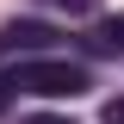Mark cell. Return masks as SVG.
<instances>
[{"mask_svg":"<svg viewBox=\"0 0 124 124\" xmlns=\"http://www.w3.org/2000/svg\"><path fill=\"white\" fill-rule=\"evenodd\" d=\"M44 6H56V13H93L99 0H44Z\"/></svg>","mask_w":124,"mask_h":124,"instance_id":"obj_4","label":"cell"},{"mask_svg":"<svg viewBox=\"0 0 124 124\" xmlns=\"http://www.w3.org/2000/svg\"><path fill=\"white\" fill-rule=\"evenodd\" d=\"M25 124H75V118H50V112H44V118H25Z\"/></svg>","mask_w":124,"mask_h":124,"instance_id":"obj_6","label":"cell"},{"mask_svg":"<svg viewBox=\"0 0 124 124\" xmlns=\"http://www.w3.org/2000/svg\"><path fill=\"white\" fill-rule=\"evenodd\" d=\"M106 124H124V99H112V106H106Z\"/></svg>","mask_w":124,"mask_h":124,"instance_id":"obj_5","label":"cell"},{"mask_svg":"<svg viewBox=\"0 0 124 124\" xmlns=\"http://www.w3.org/2000/svg\"><path fill=\"white\" fill-rule=\"evenodd\" d=\"M0 106H6V87H0Z\"/></svg>","mask_w":124,"mask_h":124,"instance_id":"obj_7","label":"cell"},{"mask_svg":"<svg viewBox=\"0 0 124 124\" xmlns=\"http://www.w3.org/2000/svg\"><path fill=\"white\" fill-rule=\"evenodd\" d=\"M6 87L37 93V99H81V93L93 87V75L81 68V62H62V56H25Z\"/></svg>","mask_w":124,"mask_h":124,"instance_id":"obj_1","label":"cell"},{"mask_svg":"<svg viewBox=\"0 0 124 124\" xmlns=\"http://www.w3.org/2000/svg\"><path fill=\"white\" fill-rule=\"evenodd\" d=\"M0 50H13V56H44V50H56V25H37V19H13V25L0 31Z\"/></svg>","mask_w":124,"mask_h":124,"instance_id":"obj_2","label":"cell"},{"mask_svg":"<svg viewBox=\"0 0 124 124\" xmlns=\"http://www.w3.org/2000/svg\"><path fill=\"white\" fill-rule=\"evenodd\" d=\"M93 50H124V13L99 25V37H93Z\"/></svg>","mask_w":124,"mask_h":124,"instance_id":"obj_3","label":"cell"}]
</instances>
